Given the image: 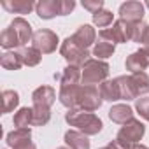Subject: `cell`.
I'll use <instances>...</instances> for the list:
<instances>
[{
	"label": "cell",
	"mask_w": 149,
	"mask_h": 149,
	"mask_svg": "<svg viewBox=\"0 0 149 149\" xmlns=\"http://www.w3.org/2000/svg\"><path fill=\"white\" fill-rule=\"evenodd\" d=\"M9 30L14 33V37H16V40H18L19 46H21V44H26L30 39H33V35H32V26H30V23L25 21L23 18H16V19L9 25Z\"/></svg>",
	"instance_id": "8"
},
{
	"label": "cell",
	"mask_w": 149,
	"mask_h": 149,
	"mask_svg": "<svg viewBox=\"0 0 149 149\" xmlns=\"http://www.w3.org/2000/svg\"><path fill=\"white\" fill-rule=\"evenodd\" d=\"M83 6H84V9H88V11H91L95 14V13H98L104 7V2L102 0H98V2H83Z\"/></svg>",
	"instance_id": "27"
},
{
	"label": "cell",
	"mask_w": 149,
	"mask_h": 149,
	"mask_svg": "<svg viewBox=\"0 0 149 149\" xmlns=\"http://www.w3.org/2000/svg\"><path fill=\"white\" fill-rule=\"evenodd\" d=\"M14 149H35V146L32 144V140H28V142H25V144H21V146H18Z\"/></svg>",
	"instance_id": "28"
},
{
	"label": "cell",
	"mask_w": 149,
	"mask_h": 149,
	"mask_svg": "<svg viewBox=\"0 0 149 149\" xmlns=\"http://www.w3.org/2000/svg\"><path fill=\"white\" fill-rule=\"evenodd\" d=\"M109 116H111L112 121H116V123H125V125H126V121H132V109L126 107V105H114V107L111 109Z\"/></svg>",
	"instance_id": "16"
},
{
	"label": "cell",
	"mask_w": 149,
	"mask_h": 149,
	"mask_svg": "<svg viewBox=\"0 0 149 149\" xmlns=\"http://www.w3.org/2000/svg\"><path fill=\"white\" fill-rule=\"evenodd\" d=\"M2 98H4V112H11L18 105V102H19L18 93L16 91H11V90H6L2 93Z\"/></svg>",
	"instance_id": "22"
},
{
	"label": "cell",
	"mask_w": 149,
	"mask_h": 149,
	"mask_svg": "<svg viewBox=\"0 0 149 149\" xmlns=\"http://www.w3.org/2000/svg\"><path fill=\"white\" fill-rule=\"evenodd\" d=\"M32 98H33V104H35V105L49 107V105L54 102L56 95H54V90H53V88H49V86H40V88H37V90L33 91Z\"/></svg>",
	"instance_id": "11"
},
{
	"label": "cell",
	"mask_w": 149,
	"mask_h": 149,
	"mask_svg": "<svg viewBox=\"0 0 149 149\" xmlns=\"http://www.w3.org/2000/svg\"><path fill=\"white\" fill-rule=\"evenodd\" d=\"M114 53V44L107 42V40H102V42H97L95 49H93V54L98 56V58H107Z\"/></svg>",
	"instance_id": "23"
},
{
	"label": "cell",
	"mask_w": 149,
	"mask_h": 149,
	"mask_svg": "<svg viewBox=\"0 0 149 149\" xmlns=\"http://www.w3.org/2000/svg\"><path fill=\"white\" fill-rule=\"evenodd\" d=\"M33 47L40 53H53L56 49L58 44V37L56 33H53L51 30H39L33 33Z\"/></svg>",
	"instance_id": "6"
},
{
	"label": "cell",
	"mask_w": 149,
	"mask_h": 149,
	"mask_svg": "<svg viewBox=\"0 0 149 149\" xmlns=\"http://www.w3.org/2000/svg\"><path fill=\"white\" fill-rule=\"evenodd\" d=\"M146 67H149V47H142L140 51L128 56V60H126V68L132 70L133 74L142 72Z\"/></svg>",
	"instance_id": "10"
},
{
	"label": "cell",
	"mask_w": 149,
	"mask_h": 149,
	"mask_svg": "<svg viewBox=\"0 0 149 149\" xmlns=\"http://www.w3.org/2000/svg\"><path fill=\"white\" fill-rule=\"evenodd\" d=\"M93 21L98 25V26H102V28H105V26H109L111 23H112V13H109V11H98V13H95L93 14Z\"/></svg>",
	"instance_id": "25"
},
{
	"label": "cell",
	"mask_w": 149,
	"mask_h": 149,
	"mask_svg": "<svg viewBox=\"0 0 149 149\" xmlns=\"http://www.w3.org/2000/svg\"><path fill=\"white\" fill-rule=\"evenodd\" d=\"M144 135V125L140 121H128V125H125L119 133H118V139H116V144L121 147V149H130L132 144H135L137 140H140V137Z\"/></svg>",
	"instance_id": "2"
},
{
	"label": "cell",
	"mask_w": 149,
	"mask_h": 149,
	"mask_svg": "<svg viewBox=\"0 0 149 149\" xmlns=\"http://www.w3.org/2000/svg\"><path fill=\"white\" fill-rule=\"evenodd\" d=\"M109 74V65L97 61V60H88L83 67V83L86 86H93L95 83L102 81Z\"/></svg>",
	"instance_id": "4"
},
{
	"label": "cell",
	"mask_w": 149,
	"mask_h": 149,
	"mask_svg": "<svg viewBox=\"0 0 149 149\" xmlns=\"http://www.w3.org/2000/svg\"><path fill=\"white\" fill-rule=\"evenodd\" d=\"M65 142L70 146V149H90V140L81 132H67Z\"/></svg>",
	"instance_id": "14"
},
{
	"label": "cell",
	"mask_w": 149,
	"mask_h": 149,
	"mask_svg": "<svg viewBox=\"0 0 149 149\" xmlns=\"http://www.w3.org/2000/svg\"><path fill=\"white\" fill-rule=\"evenodd\" d=\"M28 140H30V130L28 128H18L16 132H11L7 135V144L13 149L21 146V144H25V142H28Z\"/></svg>",
	"instance_id": "15"
},
{
	"label": "cell",
	"mask_w": 149,
	"mask_h": 149,
	"mask_svg": "<svg viewBox=\"0 0 149 149\" xmlns=\"http://www.w3.org/2000/svg\"><path fill=\"white\" fill-rule=\"evenodd\" d=\"M61 54L68 60V61H72L74 65H79V63H86L84 60H86V56H88V51L84 49V47H81L79 44H76L70 37L61 44Z\"/></svg>",
	"instance_id": "7"
},
{
	"label": "cell",
	"mask_w": 149,
	"mask_h": 149,
	"mask_svg": "<svg viewBox=\"0 0 149 149\" xmlns=\"http://www.w3.org/2000/svg\"><path fill=\"white\" fill-rule=\"evenodd\" d=\"M30 123H33V109H21L14 116V125L18 128H26Z\"/></svg>",
	"instance_id": "19"
},
{
	"label": "cell",
	"mask_w": 149,
	"mask_h": 149,
	"mask_svg": "<svg viewBox=\"0 0 149 149\" xmlns=\"http://www.w3.org/2000/svg\"><path fill=\"white\" fill-rule=\"evenodd\" d=\"M74 2H56V0H44V2H39L35 6L37 14L44 19H49L53 16H63L68 14L74 9Z\"/></svg>",
	"instance_id": "3"
},
{
	"label": "cell",
	"mask_w": 149,
	"mask_h": 149,
	"mask_svg": "<svg viewBox=\"0 0 149 149\" xmlns=\"http://www.w3.org/2000/svg\"><path fill=\"white\" fill-rule=\"evenodd\" d=\"M133 149H147V147H146V146H135Z\"/></svg>",
	"instance_id": "31"
},
{
	"label": "cell",
	"mask_w": 149,
	"mask_h": 149,
	"mask_svg": "<svg viewBox=\"0 0 149 149\" xmlns=\"http://www.w3.org/2000/svg\"><path fill=\"white\" fill-rule=\"evenodd\" d=\"M60 149H67V147H60Z\"/></svg>",
	"instance_id": "32"
},
{
	"label": "cell",
	"mask_w": 149,
	"mask_h": 149,
	"mask_svg": "<svg viewBox=\"0 0 149 149\" xmlns=\"http://www.w3.org/2000/svg\"><path fill=\"white\" fill-rule=\"evenodd\" d=\"M137 111L140 112V116H142L144 119L149 121V98H140V100L137 102Z\"/></svg>",
	"instance_id": "26"
},
{
	"label": "cell",
	"mask_w": 149,
	"mask_h": 149,
	"mask_svg": "<svg viewBox=\"0 0 149 149\" xmlns=\"http://www.w3.org/2000/svg\"><path fill=\"white\" fill-rule=\"evenodd\" d=\"M104 149H121V147L114 142V144H109V146H107V147H104Z\"/></svg>",
	"instance_id": "30"
},
{
	"label": "cell",
	"mask_w": 149,
	"mask_h": 149,
	"mask_svg": "<svg viewBox=\"0 0 149 149\" xmlns=\"http://www.w3.org/2000/svg\"><path fill=\"white\" fill-rule=\"evenodd\" d=\"M67 121L74 126H77L88 135H95L102 130V121L93 112H83V111H72L67 114Z\"/></svg>",
	"instance_id": "1"
},
{
	"label": "cell",
	"mask_w": 149,
	"mask_h": 149,
	"mask_svg": "<svg viewBox=\"0 0 149 149\" xmlns=\"http://www.w3.org/2000/svg\"><path fill=\"white\" fill-rule=\"evenodd\" d=\"M144 44H146V47H149V26L146 28V35H144Z\"/></svg>",
	"instance_id": "29"
},
{
	"label": "cell",
	"mask_w": 149,
	"mask_h": 149,
	"mask_svg": "<svg viewBox=\"0 0 149 149\" xmlns=\"http://www.w3.org/2000/svg\"><path fill=\"white\" fill-rule=\"evenodd\" d=\"M19 56H21V60H23V65L33 67V65H37V63L40 61L42 53H40V51H37L35 47H25V49H21V51H19Z\"/></svg>",
	"instance_id": "17"
},
{
	"label": "cell",
	"mask_w": 149,
	"mask_h": 149,
	"mask_svg": "<svg viewBox=\"0 0 149 149\" xmlns=\"http://www.w3.org/2000/svg\"><path fill=\"white\" fill-rule=\"evenodd\" d=\"M61 81V86H76L79 79V70L76 67H68L63 70V76H56Z\"/></svg>",
	"instance_id": "18"
},
{
	"label": "cell",
	"mask_w": 149,
	"mask_h": 149,
	"mask_svg": "<svg viewBox=\"0 0 149 149\" xmlns=\"http://www.w3.org/2000/svg\"><path fill=\"white\" fill-rule=\"evenodd\" d=\"M102 104V95L98 93V90L95 86H84L81 88V95H79V102L77 105L84 109V112H91L95 109H98Z\"/></svg>",
	"instance_id": "5"
},
{
	"label": "cell",
	"mask_w": 149,
	"mask_h": 149,
	"mask_svg": "<svg viewBox=\"0 0 149 149\" xmlns=\"http://www.w3.org/2000/svg\"><path fill=\"white\" fill-rule=\"evenodd\" d=\"M76 44H79L81 47H88L93 40H95V30L90 26V25H83V26H79V30L74 33L72 37H70Z\"/></svg>",
	"instance_id": "12"
},
{
	"label": "cell",
	"mask_w": 149,
	"mask_h": 149,
	"mask_svg": "<svg viewBox=\"0 0 149 149\" xmlns=\"http://www.w3.org/2000/svg\"><path fill=\"white\" fill-rule=\"evenodd\" d=\"M147 7H149V2H147Z\"/></svg>",
	"instance_id": "33"
},
{
	"label": "cell",
	"mask_w": 149,
	"mask_h": 149,
	"mask_svg": "<svg viewBox=\"0 0 149 149\" xmlns=\"http://www.w3.org/2000/svg\"><path fill=\"white\" fill-rule=\"evenodd\" d=\"M119 14H121V19L128 23H140L144 16V6L140 2H126L119 7Z\"/></svg>",
	"instance_id": "9"
},
{
	"label": "cell",
	"mask_w": 149,
	"mask_h": 149,
	"mask_svg": "<svg viewBox=\"0 0 149 149\" xmlns=\"http://www.w3.org/2000/svg\"><path fill=\"white\" fill-rule=\"evenodd\" d=\"M4 9L9 13H16V14H28L33 9V2L30 0H16V2H11V0H4L2 2Z\"/></svg>",
	"instance_id": "13"
},
{
	"label": "cell",
	"mask_w": 149,
	"mask_h": 149,
	"mask_svg": "<svg viewBox=\"0 0 149 149\" xmlns=\"http://www.w3.org/2000/svg\"><path fill=\"white\" fill-rule=\"evenodd\" d=\"M133 83H135V88L139 91V95H144L149 91V76L144 72H137L133 74Z\"/></svg>",
	"instance_id": "21"
},
{
	"label": "cell",
	"mask_w": 149,
	"mask_h": 149,
	"mask_svg": "<svg viewBox=\"0 0 149 149\" xmlns=\"http://www.w3.org/2000/svg\"><path fill=\"white\" fill-rule=\"evenodd\" d=\"M49 121V109L35 105L33 107V125H46Z\"/></svg>",
	"instance_id": "24"
},
{
	"label": "cell",
	"mask_w": 149,
	"mask_h": 149,
	"mask_svg": "<svg viewBox=\"0 0 149 149\" xmlns=\"http://www.w3.org/2000/svg\"><path fill=\"white\" fill-rule=\"evenodd\" d=\"M23 65V60L19 56V53H6L2 56V67L4 68H11V70H16Z\"/></svg>",
	"instance_id": "20"
}]
</instances>
